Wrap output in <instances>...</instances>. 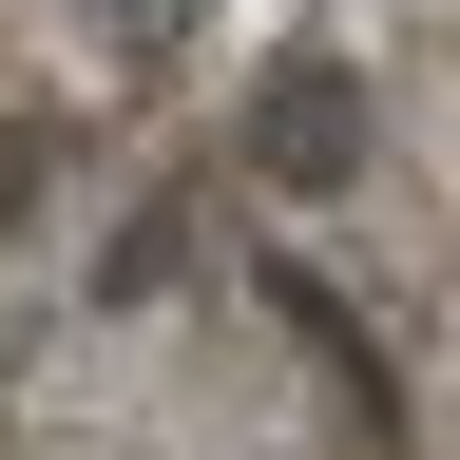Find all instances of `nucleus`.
Instances as JSON below:
<instances>
[{"mask_svg": "<svg viewBox=\"0 0 460 460\" xmlns=\"http://www.w3.org/2000/svg\"><path fill=\"white\" fill-rule=\"evenodd\" d=\"M20 192H39V172H20V154H0V211H20Z\"/></svg>", "mask_w": 460, "mask_h": 460, "instance_id": "f257e3e1", "label": "nucleus"}]
</instances>
